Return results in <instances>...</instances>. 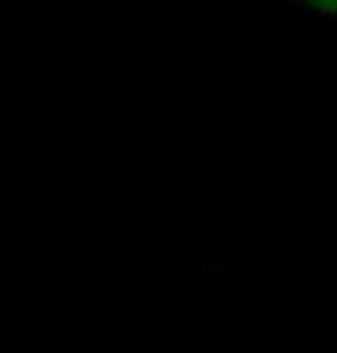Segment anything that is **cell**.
<instances>
[{"instance_id": "6da1fadb", "label": "cell", "mask_w": 337, "mask_h": 353, "mask_svg": "<svg viewBox=\"0 0 337 353\" xmlns=\"http://www.w3.org/2000/svg\"><path fill=\"white\" fill-rule=\"evenodd\" d=\"M305 35H337V0H273Z\"/></svg>"}]
</instances>
